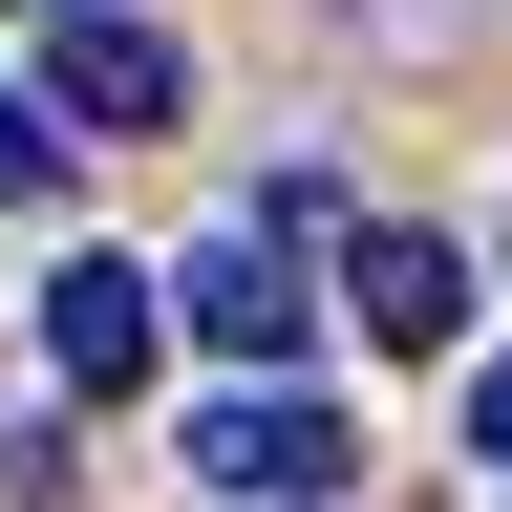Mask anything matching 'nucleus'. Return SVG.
<instances>
[{
    "instance_id": "nucleus-1",
    "label": "nucleus",
    "mask_w": 512,
    "mask_h": 512,
    "mask_svg": "<svg viewBox=\"0 0 512 512\" xmlns=\"http://www.w3.org/2000/svg\"><path fill=\"white\" fill-rule=\"evenodd\" d=\"M150 299H171L214 363H256V384H299V342H320V278H299V235H256V214L192 256V278H150Z\"/></svg>"
},
{
    "instance_id": "nucleus-2",
    "label": "nucleus",
    "mask_w": 512,
    "mask_h": 512,
    "mask_svg": "<svg viewBox=\"0 0 512 512\" xmlns=\"http://www.w3.org/2000/svg\"><path fill=\"white\" fill-rule=\"evenodd\" d=\"M363 448L342 406H299V384H235V406H192V491H235V512H320Z\"/></svg>"
},
{
    "instance_id": "nucleus-7",
    "label": "nucleus",
    "mask_w": 512,
    "mask_h": 512,
    "mask_svg": "<svg viewBox=\"0 0 512 512\" xmlns=\"http://www.w3.org/2000/svg\"><path fill=\"white\" fill-rule=\"evenodd\" d=\"M470 448H491V470H512V363H470Z\"/></svg>"
},
{
    "instance_id": "nucleus-6",
    "label": "nucleus",
    "mask_w": 512,
    "mask_h": 512,
    "mask_svg": "<svg viewBox=\"0 0 512 512\" xmlns=\"http://www.w3.org/2000/svg\"><path fill=\"white\" fill-rule=\"evenodd\" d=\"M43 192H64V128H43L22 86H0V214H43Z\"/></svg>"
},
{
    "instance_id": "nucleus-4",
    "label": "nucleus",
    "mask_w": 512,
    "mask_h": 512,
    "mask_svg": "<svg viewBox=\"0 0 512 512\" xmlns=\"http://www.w3.org/2000/svg\"><path fill=\"white\" fill-rule=\"evenodd\" d=\"M342 320L406 342V363H448V342H470V256H448V235H342Z\"/></svg>"
},
{
    "instance_id": "nucleus-5",
    "label": "nucleus",
    "mask_w": 512,
    "mask_h": 512,
    "mask_svg": "<svg viewBox=\"0 0 512 512\" xmlns=\"http://www.w3.org/2000/svg\"><path fill=\"white\" fill-rule=\"evenodd\" d=\"M150 342H171V299L128 278V256H64V278H43V363L64 384H150Z\"/></svg>"
},
{
    "instance_id": "nucleus-3",
    "label": "nucleus",
    "mask_w": 512,
    "mask_h": 512,
    "mask_svg": "<svg viewBox=\"0 0 512 512\" xmlns=\"http://www.w3.org/2000/svg\"><path fill=\"white\" fill-rule=\"evenodd\" d=\"M22 107H43V128H107V150H128V128H171V107H192V64H171V22H128V0H64V64H43Z\"/></svg>"
}]
</instances>
